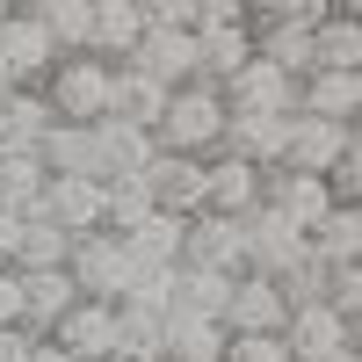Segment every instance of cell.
<instances>
[{"label": "cell", "instance_id": "obj_1", "mask_svg": "<svg viewBox=\"0 0 362 362\" xmlns=\"http://www.w3.org/2000/svg\"><path fill=\"white\" fill-rule=\"evenodd\" d=\"M153 145L160 153H181V160H210L225 145V95L218 87H174L167 109H160V124H153Z\"/></svg>", "mask_w": 362, "mask_h": 362}, {"label": "cell", "instance_id": "obj_2", "mask_svg": "<svg viewBox=\"0 0 362 362\" xmlns=\"http://www.w3.org/2000/svg\"><path fill=\"white\" fill-rule=\"evenodd\" d=\"M109 73L102 58H58V66L44 73V109H51V124H102L109 116Z\"/></svg>", "mask_w": 362, "mask_h": 362}, {"label": "cell", "instance_id": "obj_3", "mask_svg": "<svg viewBox=\"0 0 362 362\" xmlns=\"http://www.w3.org/2000/svg\"><path fill=\"white\" fill-rule=\"evenodd\" d=\"M66 283L87 297V305H124V290H131V254H124V239L116 232H87L66 247Z\"/></svg>", "mask_w": 362, "mask_h": 362}, {"label": "cell", "instance_id": "obj_4", "mask_svg": "<svg viewBox=\"0 0 362 362\" xmlns=\"http://www.w3.org/2000/svg\"><path fill=\"white\" fill-rule=\"evenodd\" d=\"M283 319H290V305H283V290L268 283V276H232L225 312H218L225 341H276V334H283Z\"/></svg>", "mask_w": 362, "mask_h": 362}, {"label": "cell", "instance_id": "obj_5", "mask_svg": "<svg viewBox=\"0 0 362 362\" xmlns=\"http://www.w3.org/2000/svg\"><path fill=\"white\" fill-rule=\"evenodd\" d=\"M181 268L247 276V232H239V218H210V210H196V218H189V239H181Z\"/></svg>", "mask_w": 362, "mask_h": 362}, {"label": "cell", "instance_id": "obj_6", "mask_svg": "<svg viewBox=\"0 0 362 362\" xmlns=\"http://www.w3.org/2000/svg\"><path fill=\"white\" fill-rule=\"evenodd\" d=\"M283 355L290 362H334V355H348L355 348V326L348 319H334V312H326V305H297L290 319H283Z\"/></svg>", "mask_w": 362, "mask_h": 362}, {"label": "cell", "instance_id": "obj_7", "mask_svg": "<svg viewBox=\"0 0 362 362\" xmlns=\"http://www.w3.org/2000/svg\"><path fill=\"white\" fill-rule=\"evenodd\" d=\"M355 131H334V124H319V116H283V160H276V174H326L341 160V145H348Z\"/></svg>", "mask_w": 362, "mask_h": 362}, {"label": "cell", "instance_id": "obj_8", "mask_svg": "<svg viewBox=\"0 0 362 362\" xmlns=\"http://www.w3.org/2000/svg\"><path fill=\"white\" fill-rule=\"evenodd\" d=\"M37 167H44V181H102L95 124H51L37 138Z\"/></svg>", "mask_w": 362, "mask_h": 362}, {"label": "cell", "instance_id": "obj_9", "mask_svg": "<svg viewBox=\"0 0 362 362\" xmlns=\"http://www.w3.org/2000/svg\"><path fill=\"white\" fill-rule=\"evenodd\" d=\"M29 218H44L51 232H66V239L102 232V181H44V196H37Z\"/></svg>", "mask_w": 362, "mask_h": 362}, {"label": "cell", "instance_id": "obj_10", "mask_svg": "<svg viewBox=\"0 0 362 362\" xmlns=\"http://www.w3.org/2000/svg\"><path fill=\"white\" fill-rule=\"evenodd\" d=\"M51 66H58L51 37L29 15H8V29H0V87H44Z\"/></svg>", "mask_w": 362, "mask_h": 362}, {"label": "cell", "instance_id": "obj_11", "mask_svg": "<svg viewBox=\"0 0 362 362\" xmlns=\"http://www.w3.org/2000/svg\"><path fill=\"white\" fill-rule=\"evenodd\" d=\"M203 210L210 218H247V210H261V167L232 160V153H210L203 160Z\"/></svg>", "mask_w": 362, "mask_h": 362}, {"label": "cell", "instance_id": "obj_12", "mask_svg": "<svg viewBox=\"0 0 362 362\" xmlns=\"http://www.w3.org/2000/svg\"><path fill=\"white\" fill-rule=\"evenodd\" d=\"M95 153H102V189H109V181H145V167L160 160V145H153V131L102 116L95 124Z\"/></svg>", "mask_w": 362, "mask_h": 362}, {"label": "cell", "instance_id": "obj_13", "mask_svg": "<svg viewBox=\"0 0 362 362\" xmlns=\"http://www.w3.org/2000/svg\"><path fill=\"white\" fill-rule=\"evenodd\" d=\"M297 116H319V124H334V131H355L362 73H312V80H297Z\"/></svg>", "mask_w": 362, "mask_h": 362}, {"label": "cell", "instance_id": "obj_14", "mask_svg": "<svg viewBox=\"0 0 362 362\" xmlns=\"http://www.w3.org/2000/svg\"><path fill=\"white\" fill-rule=\"evenodd\" d=\"M145 196H153V210H167V218H196L203 210V160L160 153L145 167Z\"/></svg>", "mask_w": 362, "mask_h": 362}, {"label": "cell", "instance_id": "obj_15", "mask_svg": "<svg viewBox=\"0 0 362 362\" xmlns=\"http://www.w3.org/2000/svg\"><path fill=\"white\" fill-rule=\"evenodd\" d=\"M225 116H297V80H283L276 66H254L225 87Z\"/></svg>", "mask_w": 362, "mask_h": 362}, {"label": "cell", "instance_id": "obj_16", "mask_svg": "<svg viewBox=\"0 0 362 362\" xmlns=\"http://www.w3.org/2000/svg\"><path fill=\"white\" fill-rule=\"evenodd\" d=\"M44 341H58L73 362H102V355H116V305H87V297H80Z\"/></svg>", "mask_w": 362, "mask_h": 362}, {"label": "cell", "instance_id": "obj_17", "mask_svg": "<svg viewBox=\"0 0 362 362\" xmlns=\"http://www.w3.org/2000/svg\"><path fill=\"white\" fill-rule=\"evenodd\" d=\"M145 37V0H95V29H87V58L124 66Z\"/></svg>", "mask_w": 362, "mask_h": 362}, {"label": "cell", "instance_id": "obj_18", "mask_svg": "<svg viewBox=\"0 0 362 362\" xmlns=\"http://www.w3.org/2000/svg\"><path fill=\"white\" fill-rule=\"evenodd\" d=\"M181 239H189V218L145 210V218L124 232V254H131V268H181Z\"/></svg>", "mask_w": 362, "mask_h": 362}, {"label": "cell", "instance_id": "obj_19", "mask_svg": "<svg viewBox=\"0 0 362 362\" xmlns=\"http://www.w3.org/2000/svg\"><path fill=\"white\" fill-rule=\"evenodd\" d=\"M312 73H362V15L334 8L312 29Z\"/></svg>", "mask_w": 362, "mask_h": 362}, {"label": "cell", "instance_id": "obj_20", "mask_svg": "<svg viewBox=\"0 0 362 362\" xmlns=\"http://www.w3.org/2000/svg\"><path fill=\"white\" fill-rule=\"evenodd\" d=\"M29 22L51 37L58 58H87V29H95V0H37V8H22Z\"/></svg>", "mask_w": 362, "mask_h": 362}, {"label": "cell", "instance_id": "obj_21", "mask_svg": "<svg viewBox=\"0 0 362 362\" xmlns=\"http://www.w3.org/2000/svg\"><path fill=\"white\" fill-rule=\"evenodd\" d=\"M51 131V109L37 87H15L8 102H0V153H37V138Z\"/></svg>", "mask_w": 362, "mask_h": 362}, {"label": "cell", "instance_id": "obj_22", "mask_svg": "<svg viewBox=\"0 0 362 362\" xmlns=\"http://www.w3.org/2000/svg\"><path fill=\"white\" fill-rule=\"evenodd\" d=\"M160 109H167V87L138 80L131 66H116V73H109V116H116V124H138V131H153V124H160Z\"/></svg>", "mask_w": 362, "mask_h": 362}, {"label": "cell", "instance_id": "obj_23", "mask_svg": "<svg viewBox=\"0 0 362 362\" xmlns=\"http://www.w3.org/2000/svg\"><path fill=\"white\" fill-rule=\"evenodd\" d=\"M160 341H167V362H225V326L218 319H181V312H167Z\"/></svg>", "mask_w": 362, "mask_h": 362}, {"label": "cell", "instance_id": "obj_24", "mask_svg": "<svg viewBox=\"0 0 362 362\" xmlns=\"http://www.w3.org/2000/svg\"><path fill=\"white\" fill-rule=\"evenodd\" d=\"M312 254L326 268H362V210H326V225L312 232Z\"/></svg>", "mask_w": 362, "mask_h": 362}, {"label": "cell", "instance_id": "obj_25", "mask_svg": "<svg viewBox=\"0 0 362 362\" xmlns=\"http://www.w3.org/2000/svg\"><path fill=\"white\" fill-rule=\"evenodd\" d=\"M44 196V167L37 153H0V218H29Z\"/></svg>", "mask_w": 362, "mask_h": 362}, {"label": "cell", "instance_id": "obj_26", "mask_svg": "<svg viewBox=\"0 0 362 362\" xmlns=\"http://www.w3.org/2000/svg\"><path fill=\"white\" fill-rule=\"evenodd\" d=\"M225 290H232V276L174 268V305H167V312H181V319H218V312H225Z\"/></svg>", "mask_w": 362, "mask_h": 362}, {"label": "cell", "instance_id": "obj_27", "mask_svg": "<svg viewBox=\"0 0 362 362\" xmlns=\"http://www.w3.org/2000/svg\"><path fill=\"white\" fill-rule=\"evenodd\" d=\"M66 247H73L66 232H51L44 218H22V225H15V261H8V268H22V276H37V268H66Z\"/></svg>", "mask_w": 362, "mask_h": 362}, {"label": "cell", "instance_id": "obj_28", "mask_svg": "<svg viewBox=\"0 0 362 362\" xmlns=\"http://www.w3.org/2000/svg\"><path fill=\"white\" fill-rule=\"evenodd\" d=\"M160 312H138V305H116V355L124 362H160L167 341H160Z\"/></svg>", "mask_w": 362, "mask_h": 362}, {"label": "cell", "instance_id": "obj_29", "mask_svg": "<svg viewBox=\"0 0 362 362\" xmlns=\"http://www.w3.org/2000/svg\"><path fill=\"white\" fill-rule=\"evenodd\" d=\"M0 326H22V276L0 268Z\"/></svg>", "mask_w": 362, "mask_h": 362}, {"label": "cell", "instance_id": "obj_30", "mask_svg": "<svg viewBox=\"0 0 362 362\" xmlns=\"http://www.w3.org/2000/svg\"><path fill=\"white\" fill-rule=\"evenodd\" d=\"M37 341H44V334H29V326H0V362H29Z\"/></svg>", "mask_w": 362, "mask_h": 362}, {"label": "cell", "instance_id": "obj_31", "mask_svg": "<svg viewBox=\"0 0 362 362\" xmlns=\"http://www.w3.org/2000/svg\"><path fill=\"white\" fill-rule=\"evenodd\" d=\"M15 225H22V218H0V268L15 261Z\"/></svg>", "mask_w": 362, "mask_h": 362}, {"label": "cell", "instance_id": "obj_32", "mask_svg": "<svg viewBox=\"0 0 362 362\" xmlns=\"http://www.w3.org/2000/svg\"><path fill=\"white\" fill-rule=\"evenodd\" d=\"M29 362H73V355L58 348V341H37V348H29Z\"/></svg>", "mask_w": 362, "mask_h": 362}, {"label": "cell", "instance_id": "obj_33", "mask_svg": "<svg viewBox=\"0 0 362 362\" xmlns=\"http://www.w3.org/2000/svg\"><path fill=\"white\" fill-rule=\"evenodd\" d=\"M8 15H15V8H8V0H0V29H8Z\"/></svg>", "mask_w": 362, "mask_h": 362}, {"label": "cell", "instance_id": "obj_34", "mask_svg": "<svg viewBox=\"0 0 362 362\" xmlns=\"http://www.w3.org/2000/svg\"><path fill=\"white\" fill-rule=\"evenodd\" d=\"M334 362H362V355H355V348H348V355H334Z\"/></svg>", "mask_w": 362, "mask_h": 362}, {"label": "cell", "instance_id": "obj_35", "mask_svg": "<svg viewBox=\"0 0 362 362\" xmlns=\"http://www.w3.org/2000/svg\"><path fill=\"white\" fill-rule=\"evenodd\" d=\"M8 95H15V87H0V102H8Z\"/></svg>", "mask_w": 362, "mask_h": 362}, {"label": "cell", "instance_id": "obj_36", "mask_svg": "<svg viewBox=\"0 0 362 362\" xmlns=\"http://www.w3.org/2000/svg\"><path fill=\"white\" fill-rule=\"evenodd\" d=\"M102 362H124V355H102Z\"/></svg>", "mask_w": 362, "mask_h": 362}, {"label": "cell", "instance_id": "obj_37", "mask_svg": "<svg viewBox=\"0 0 362 362\" xmlns=\"http://www.w3.org/2000/svg\"><path fill=\"white\" fill-rule=\"evenodd\" d=\"M160 362H167V355H160Z\"/></svg>", "mask_w": 362, "mask_h": 362}]
</instances>
